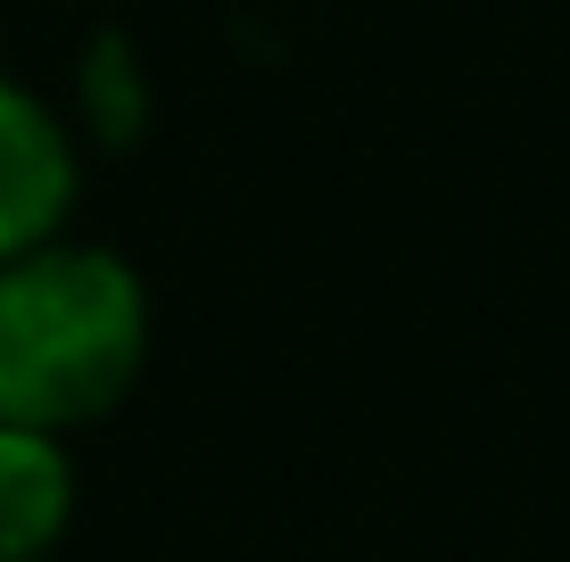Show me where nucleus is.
<instances>
[{"mask_svg": "<svg viewBox=\"0 0 570 562\" xmlns=\"http://www.w3.org/2000/svg\"><path fill=\"white\" fill-rule=\"evenodd\" d=\"M83 108L91 125L108 132V141H132L149 116V91H141V58H132L125 33H100V42L83 50Z\"/></svg>", "mask_w": 570, "mask_h": 562, "instance_id": "4", "label": "nucleus"}, {"mask_svg": "<svg viewBox=\"0 0 570 562\" xmlns=\"http://www.w3.org/2000/svg\"><path fill=\"white\" fill-rule=\"evenodd\" d=\"M75 505H83L75 438L0 422V562H58Z\"/></svg>", "mask_w": 570, "mask_h": 562, "instance_id": "3", "label": "nucleus"}, {"mask_svg": "<svg viewBox=\"0 0 570 562\" xmlns=\"http://www.w3.org/2000/svg\"><path fill=\"white\" fill-rule=\"evenodd\" d=\"M75 190H83L75 132L58 125V108L42 91H26L17 75H0V265L67 240Z\"/></svg>", "mask_w": 570, "mask_h": 562, "instance_id": "2", "label": "nucleus"}, {"mask_svg": "<svg viewBox=\"0 0 570 562\" xmlns=\"http://www.w3.org/2000/svg\"><path fill=\"white\" fill-rule=\"evenodd\" d=\"M157 339L149 282L100 240L0 265V422L75 438L141 390Z\"/></svg>", "mask_w": 570, "mask_h": 562, "instance_id": "1", "label": "nucleus"}]
</instances>
